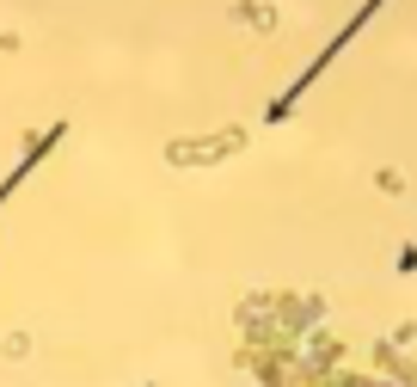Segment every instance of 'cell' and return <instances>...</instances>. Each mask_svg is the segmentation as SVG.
Instances as JSON below:
<instances>
[{
	"mask_svg": "<svg viewBox=\"0 0 417 387\" xmlns=\"http://www.w3.org/2000/svg\"><path fill=\"white\" fill-rule=\"evenodd\" d=\"M374 6H386V0H362V6H356V19H350V25H344V31L331 37V44H325L319 56H313V62L301 68V74H294V86H289V93L277 99V105H270V124H282V117H289V111H294V99H301V93H307V86H313V80L325 74V62H331V56H338V49H344V44H350V37L362 31V25H369V19H374Z\"/></svg>",
	"mask_w": 417,
	"mask_h": 387,
	"instance_id": "6da1fadb",
	"label": "cell"
},
{
	"mask_svg": "<svg viewBox=\"0 0 417 387\" xmlns=\"http://www.w3.org/2000/svg\"><path fill=\"white\" fill-rule=\"evenodd\" d=\"M399 264H405V271H417V246H411V252H405V258H399Z\"/></svg>",
	"mask_w": 417,
	"mask_h": 387,
	"instance_id": "7a4b0ae2",
	"label": "cell"
}]
</instances>
